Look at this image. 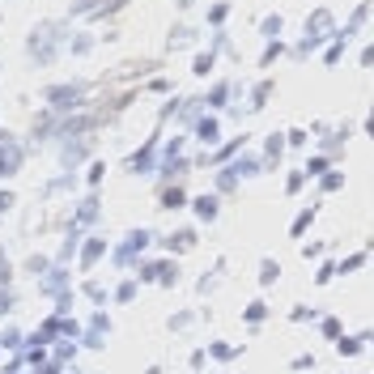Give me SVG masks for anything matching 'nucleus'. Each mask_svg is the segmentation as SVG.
<instances>
[{"label": "nucleus", "instance_id": "obj_25", "mask_svg": "<svg viewBox=\"0 0 374 374\" xmlns=\"http://www.w3.org/2000/svg\"><path fill=\"white\" fill-rule=\"evenodd\" d=\"M281 56H285V43H281V38H273L268 47H264V56H259V64H264V69H268V64H277Z\"/></svg>", "mask_w": 374, "mask_h": 374}, {"label": "nucleus", "instance_id": "obj_20", "mask_svg": "<svg viewBox=\"0 0 374 374\" xmlns=\"http://www.w3.org/2000/svg\"><path fill=\"white\" fill-rule=\"evenodd\" d=\"M332 345H336V349H340V357H357V353H361V345H366V340H361V336H345V332H340V336H336V340H332Z\"/></svg>", "mask_w": 374, "mask_h": 374}, {"label": "nucleus", "instance_id": "obj_3", "mask_svg": "<svg viewBox=\"0 0 374 374\" xmlns=\"http://www.w3.org/2000/svg\"><path fill=\"white\" fill-rule=\"evenodd\" d=\"M149 243H153V234H149V230H132V234L115 247V259H111V264H115V268H132V264H141L136 255H141Z\"/></svg>", "mask_w": 374, "mask_h": 374}, {"label": "nucleus", "instance_id": "obj_26", "mask_svg": "<svg viewBox=\"0 0 374 374\" xmlns=\"http://www.w3.org/2000/svg\"><path fill=\"white\" fill-rule=\"evenodd\" d=\"M328 166H332V157H328V153H319V157H310V162H306V171H302V175H306V179H319Z\"/></svg>", "mask_w": 374, "mask_h": 374}, {"label": "nucleus", "instance_id": "obj_55", "mask_svg": "<svg viewBox=\"0 0 374 374\" xmlns=\"http://www.w3.org/2000/svg\"><path fill=\"white\" fill-rule=\"evenodd\" d=\"M85 179H89V187H98V183H102V179H106V166H102V162H94V166H89V175H85Z\"/></svg>", "mask_w": 374, "mask_h": 374}, {"label": "nucleus", "instance_id": "obj_51", "mask_svg": "<svg viewBox=\"0 0 374 374\" xmlns=\"http://www.w3.org/2000/svg\"><path fill=\"white\" fill-rule=\"evenodd\" d=\"M13 281V268H9V255H5V247H0V285H9Z\"/></svg>", "mask_w": 374, "mask_h": 374}, {"label": "nucleus", "instance_id": "obj_53", "mask_svg": "<svg viewBox=\"0 0 374 374\" xmlns=\"http://www.w3.org/2000/svg\"><path fill=\"white\" fill-rule=\"evenodd\" d=\"M26 268H30V273H34V277H43V273H47V268H51V264H47V255H34V259H30V264H26Z\"/></svg>", "mask_w": 374, "mask_h": 374}, {"label": "nucleus", "instance_id": "obj_7", "mask_svg": "<svg viewBox=\"0 0 374 374\" xmlns=\"http://www.w3.org/2000/svg\"><path fill=\"white\" fill-rule=\"evenodd\" d=\"M281 157H285V136H281V132L264 136V157H259V162H264V171H268V166H277Z\"/></svg>", "mask_w": 374, "mask_h": 374}, {"label": "nucleus", "instance_id": "obj_37", "mask_svg": "<svg viewBox=\"0 0 374 374\" xmlns=\"http://www.w3.org/2000/svg\"><path fill=\"white\" fill-rule=\"evenodd\" d=\"M268 98H273V81H259V85H255V94H251V111H255V106H264Z\"/></svg>", "mask_w": 374, "mask_h": 374}, {"label": "nucleus", "instance_id": "obj_46", "mask_svg": "<svg viewBox=\"0 0 374 374\" xmlns=\"http://www.w3.org/2000/svg\"><path fill=\"white\" fill-rule=\"evenodd\" d=\"M319 319V310H310V306H294V324H315Z\"/></svg>", "mask_w": 374, "mask_h": 374}, {"label": "nucleus", "instance_id": "obj_28", "mask_svg": "<svg viewBox=\"0 0 374 374\" xmlns=\"http://www.w3.org/2000/svg\"><path fill=\"white\" fill-rule=\"evenodd\" d=\"M310 226H315V208H302V213H298V222L289 226V234H294V238H302Z\"/></svg>", "mask_w": 374, "mask_h": 374}, {"label": "nucleus", "instance_id": "obj_17", "mask_svg": "<svg viewBox=\"0 0 374 374\" xmlns=\"http://www.w3.org/2000/svg\"><path fill=\"white\" fill-rule=\"evenodd\" d=\"M340 187H345V175H340V171L328 166L324 175H319V196H332V192H340Z\"/></svg>", "mask_w": 374, "mask_h": 374}, {"label": "nucleus", "instance_id": "obj_58", "mask_svg": "<svg viewBox=\"0 0 374 374\" xmlns=\"http://www.w3.org/2000/svg\"><path fill=\"white\" fill-rule=\"evenodd\" d=\"M289 366H294V370H315V353H302V357H294Z\"/></svg>", "mask_w": 374, "mask_h": 374}, {"label": "nucleus", "instance_id": "obj_12", "mask_svg": "<svg viewBox=\"0 0 374 374\" xmlns=\"http://www.w3.org/2000/svg\"><path fill=\"white\" fill-rule=\"evenodd\" d=\"M85 153H89V141H77V145H69V149H64V157H60V166H64V171H77V166L85 162Z\"/></svg>", "mask_w": 374, "mask_h": 374}, {"label": "nucleus", "instance_id": "obj_44", "mask_svg": "<svg viewBox=\"0 0 374 374\" xmlns=\"http://www.w3.org/2000/svg\"><path fill=\"white\" fill-rule=\"evenodd\" d=\"M106 328H111V319H106V310L98 306V315L89 319V332H102V336H106Z\"/></svg>", "mask_w": 374, "mask_h": 374}, {"label": "nucleus", "instance_id": "obj_13", "mask_svg": "<svg viewBox=\"0 0 374 374\" xmlns=\"http://www.w3.org/2000/svg\"><path fill=\"white\" fill-rule=\"evenodd\" d=\"M187 204L196 208V217H200V222H213V217H217V208H222V204H217V196H196V200H187Z\"/></svg>", "mask_w": 374, "mask_h": 374}, {"label": "nucleus", "instance_id": "obj_49", "mask_svg": "<svg viewBox=\"0 0 374 374\" xmlns=\"http://www.w3.org/2000/svg\"><path fill=\"white\" fill-rule=\"evenodd\" d=\"M302 183H306V175H302V171H294V175L285 179V192H289V196H298V192H302Z\"/></svg>", "mask_w": 374, "mask_h": 374}, {"label": "nucleus", "instance_id": "obj_6", "mask_svg": "<svg viewBox=\"0 0 374 374\" xmlns=\"http://www.w3.org/2000/svg\"><path fill=\"white\" fill-rule=\"evenodd\" d=\"M77 251H81V268L89 273V268H98V264H102V255H106V243H102V238H85Z\"/></svg>", "mask_w": 374, "mask_h": 374}, {"label": "nucleus", "instance_id": "obj_24", "mask_svg": "<svg viewBox=\"0 0 374 374\" xmlns=\"http://www.w3.org/2000/svg\"><path fill=\"white\" fill-rule=\"evenodd\" d=\"M277 277H281V264H277V259H264V264H259V285L268 289Z\"/></svg>", "mask_w": 374, "mask_h": 374}, {"label": "nucleus", "instance_id": "obj_4", "mask_svg": "<svg viewBox=\"0 0 374 374\" xmlns=\"http://www.w3.org/2000/svg\"><path fill=\"white\" fill-rule=\"evenodd\" d=\"M153 153H157V136H149V141L128 157V171H132V175H149V171L157 166V157H153Z\"/></svg>", "mask_w": 374, "mask_h": 374}, {"label": "nucleus", "instance_id": "obj_16", "mask_svg": "<svg viewBox=\"0 0 374 374\" xmlns=\"http://www.w3.org/2000/svg\"><path fill=\"white\" fill-rule=\"evenodd\" d=\"M162 204H166V208H183V204H187V187H183V183H166V187H162Z\"/></svg>", "mask_w": 374, "mask_h": 374}, {"label": "nucleus", "instance_id": "obj_10", "mask_svg": "<svg viewBox=\"0 0 374 374\" xmlns=\"http://www.w3.org/2000/svg\"><path fill=\"white\" fill-rule=\"evenodd\" d=\"M98 222V196H85L73 213V226H94Z\"/></svg>", "mask_w": 374, "mask_h": 374}, {"label": "nucleus", "instance_id": "obj_54", "mask_svg": "<svg viewBox=\"0 0 374 374\" xmlns=\"http://www.w3.org/2000/svg\"><path fill=\"white\" fill-rule=\"evenodd\" d=\"M302 145H306V132H302V128H294V132L285 136V149H302Z\"/></svg>", "mask_w": 374, "mask_h": 374}, {"label": "nucleus", "instance_id": "obj_35", "mask_svg": "<svg viewBox=\"0 0 374 374\" xmlns=\"http://www.w3.org/2000/svg\"><path fill=\"white\" fill-rule=\"evenodd\" d=\"M243 179L234 175V166H222V175H217V192H234Z\"/></svg>", "mask_w": 374, "mask_h": 374}, {"label": "nucleus", "instance_id": "obj_33", "mask_svg": "<svg viewBox=\"0 0 374 374\" xmlns=\"http://www.w3.org/2000/svg\"><path fill=\"white\" fill-rule=\"evenodd\" d=\"M51 136H56V120H51V115L34 120V141H51Z\"/></svg>", "mask_w": 374, "mask_h": 374}, {"label": "nucleus", "instance_id": "obj_5", "mask_svg": "<svg viewBox=\"0 0 374 374\" xmlns=\"http://www.w3.org/2000/svg\"><path fill=\"white\" fill-rule=\"evenodd\" d=\"M243 145H247V136H234V141L217 145V149H213V157H200V166H226V162H230V157H234Z\"/></svg>", "mask_w": 374, "mask_h": 374}, {"label": "nucleus", "instance_id": "obj_40", "mask_svg": "<svg viewBox=\"0 0 374 374\" xmlns=\"http://www.w3.org/2000/svg\"><path fill=\"white\" fill-rule=\"evenodd\" d=\"M259 30L268 34V38H277V34H281V13H273V17H264V22H259Z\"/></svg>", "mask_w": 374, "mask_h": 374}, {"label": "nucleus", "instance_id": "obj_32", "mask_svg": "<svg viewBox=\"0 0 374 374\" xmlns=\"http://www.w3.org/2000/svg\"><path fill=\"white\" fill-rule=\"evenodd\" d=\"M204 102H208V106H226V102H230V81H222V85H213Z\"/></svg>", "mask_w": 374, "mask_h": 374}, {"label": "nucleus", "instance_id": "obj_42", "mask_svg": "<svg viewBox=\"0 0 374 374\" xmlns=\"http://www.w3.org/2000/svg\"><path fill=\"white\" fill-rule=\"evenodd\" d=\"M89 47H94V38H89V34H77V38L69 43V51H73V56H85Z\"/></svg>", "mask_w": 374, "mask_h": 374}, {"label": "nucleus", "instance_id": "obj_63", "mask_svg": "<svg viewBox=\"0 0 374 374\" xmlns=\"http://www.w3.org/2000/svg\"><path fill=\"white\" fill-rule=\"evenodd\" d=\"M175 5H179V9H192V0H175Z\"/></svg>", "mask_w": 374, "mask_h": 374}, {"label": "nucleus", "instance_id": "obj_30", "mask_svg": "<svg viewBox=\"0 0 374 374\" xmlns=\"http://www.w3.org/2000/svg\"><path fill=\"white\" fill-rule=\"evenodd\" d=\"M243 319H247V324H251V328H259V324H264V319H268V306H264V302H251V306L243 310Z\"/></svg>", "mask_w": 374, "mask_h": 374}, {"label": "nucleus", "instance_id": "obj_23", "mask_svg": "<svg viewBox=\"0 0 374 374\" xmlns=\"http://www.w3.org/2000/svg\"><path fill=\"white\" fill-rule=\"evenodd\" d=\"M234 175L238 179H255V175H264V162H259V157H243V162L234 166Z\"/></svg>", "mask_w": 374, "mask_h": 374}, {"label": "nucleus", "instance_id": "obj_52", "mask_svg": "<svg viewBox=\"0 0 374 374\" xmlns=\"http://www.w3.org/2000/svg\"><path fill=\"white\" fill-rule=\"evenodd\" d=\"M157 264H162V259H149V264H141V281H157Z\"/></svg>", "mask_w": 374, "mask_h": 374}, {"label": "nucleus", "instance_id": "obj_14", "mask_svg": "<svg viewBox=\"0 0 374 374\" xmlns=\"http://www.w3.org/2000/svg\"><path fill=\"white\" fill-rule=\"evenodd\" d=\"M56 336H60V315H51V319H43V328L30 336V345H51Z\"/></svg>", "mask_w": 374, "mask_h": 374}, {"label": "nucleus", "instance_id": "obj_21", "mask_svg": "<svg viewBox=\"0 0 374 374\" xmlns=\"http://www.w3.org/2000/svg\"><path fill=\"white\" fill-rule=\"evenodd\" d=\"M213 64H217V51H200V56L192 60V73H196V77H208Z\"/></svg>", "mask_w": 374, "mask_h": 374}, {"label": "nucleus", "instance_id": "obj_9", "mask_svg": "<svg viewBox=\"0 0 374 374\" xmlns=\"http://www.w3.org/2000/svg\"><path fill=\"white\" fill-rule=\"evenodd\" d=\"M196 136H200L204 145H217V141H222V124L213 120V115H200V120H196Z\"/></svg>", "mask_w": 374, "mask_h": 374}, {"label": "nucleus", "instance_id": "obj_2", "mask_svg": "<svg viewBox=\"0 0 374 374\" xmlns=\"http://www.w3.org/2000/svg\"><path fill=\"white\" fill-rule=\"evenodd\" d=\"M85 81H69V85H51L43 98H47V106H51V111H73V106L85 98Z\"/></svg>", "mask_w": 374, "mask_h": 374}, {"label": "nucleus", "instance_id": "obj_38", "mask_svg": "<svg viewBox=\"0 0 374 374\" xmlns=\"http://www.w3.org/2000/svg\"><path fill=\"white\" fill-rule=\"evenodd\" d=\"M319 324H324V328H319V332H324L328 340H336V336L345 332V324H340V319H332V315H328V319H319Z\"/></svg>", "mask_w": 374, "mask_h": 374}, {"label": "nucleus", "instance_id": "obj_39", "mask_svg": "<svg viewBox=\"0 0 374 374\" xmlns=\"http://www.w3.org/2000/svg\"><path fill=\"white\" fill-rule=\"evenodd\" d=\"M226 17H230V5H226V0H222V5H213V9H208V26H222Z\"/></svg>", "mask_w": 374, "mask_h": 374}, {"label": "nucleus", "instance_id": "obj_45", "mask_svg": "<svg viewBox=\"0 0 374 374\" xmlns=\"http://www.w3.org/2000/svg\"><path fill=\"white\" fill-rule=\"evenodd\" d=\"M73 310V289H60L56 294V315H69Z\"/></svg>", "mask_w": 374, "mask_h": 374}, {"label": "nucleus", "instance_id": "obj_60", "mask_svg": "<svg viewBox=\"0 0 374 374\" xmlns=\"http://www.w3.org/2000/svg\"><path fill=\"white\" fill-rule=\"evenodd\" d=\"M336 277V264H324V268H319V285H328Z\"/></svg>", "mask_w": 374, "mask_h": 374}, {"label": "nucleus", "instance_id": "obj_22", "mask_svg": "<svg viewBox=\"0 0 374 374\" xmlns=\"http://www.w3.org/2000/svg\"><path fill=\"white\" fill-rule=\"evenodd\" d=\"M26 366H30V370H51V357H47V345H34V349L26 353Z\"/></svg>", "mask_w": 374, "mask_h": 374}, {"label": "nucleus", "instance_id": "obj_47", "mask_svg": "<svg viewBox=\"0 0 374 374\" xmlns=\"http://www.w3.org/2000/svg\"><path fill=\"white\" fill-rule=\"evenodd\" d=\"M340 56H345V38H336V43L328 47V56H324V64H340Z\"/></svg>", "mask_w": 374, "mask_h": 374}, {"label": "nucleus", "instance_id": "obj_61", "mask_svg": "<svg viewBox=\"0 0 374 374\" xmlns=\"http://www.w3.org/2000/svg\"><path fill=\"white\" fill-rule=\"evenodd\" d=\"M204 366H208V353H204V349H196V353H192V370H204Z\"/></svg>", "mask_w": 374, "mask_h": 374}, {"label": "nucleus", "instance_id": "obj_56", "mask_svg": "<svg viewBox=\"0 0 374 374\" xmlns=\"http://www.w3.org/2000/svg\"><path fill=\"white\" fill-rule=\"evenodd\" d=\"M115 298H120V302H132V298H136V281H124V285L115 289Z\"/></svg>", "mask_w": 374, "mask_h": 374}, {"label": "nucleus", "instance_id": "obj_19", "mask_svg": "<svg viewBox=\"0 0 374 374\" xmlns=\"http://www.w3.org/2000/svg\"><path fill=\"white\" fill-rule=\"evenodd\" d=\"M77 247H81V226H73V230H69V238H64V247H60V264H73Z\"/></svg>", "mask_w": 374, "mask_h": 374}, {"label": "nucleus", "instance_id": "obj_50", "mask_svg": "<svg viewBox=\"0 0 374 374\" xmlns=\"http://www.w3.org/2000/svg\"><path fill=\"white\" fill-rule=\"evenodd\" d=\"M85 298H89V302H94V306H102V302H106V289H102V285H94V281H89V285H85Z\"/></svg>", "mask_w": 374, "mask_h": 374}, {"label": "nucleus", "instance_id": "obj_29", "mask_svg": "<svg viewBox=\"0 0 374 374\" xmlns=\"http://www.w3.org/2000/svg\"><path fill=\"white\" fill-rule=\"evenodd\" d=\"M366 259H370V255H366V251H357V255H349V259H340V264H336V273H340V277H345V273H357V268H366Z\"/></svg>", "mask_w": 374, "mask_h": 374}, {"label": "nucleus", "instance_id": "obj_8", "mask_svg": "<svg viewBox=\"0 0 374 374\" xmlns=\"http://www.w3.org/2000/svg\"><path fill=\"white\" fill-rule=\"evenodd\" d=\"M22 162H26V157H22V149H17V145L0 149V179H13V175L22 171Z\"/></svg>", "mask_w": 374, "mask_h": 374}, {"label": "nucleus", "instance_id": "obj_27", "mask_svg": "<svg viewBox=\"0 0 374 374\" xmlns=\"http://www.w3.org/2000/svg\"><path fill=\"white\" fill-rule=\"evenodd\" d=\"M175 281H179V264L162 259V264H157V285H175Z\"/></svg>", "mask_w": 374, "mask_h": 374}, {"label": "nucleus", "instance_id": "obj_43", "mask_svg": "<svg viewBox=\"0 0 374 374\" xmlns=\"http://www.w3.org/2000/svg\"><path fill=\"white\" fill-rule=\"evenodd\" d=\"M208 357H217V361H230V357H238V349H234V345H213V349H208Z\"/></svg>", "mask_w": 374, "mask_h": 374}, {"label": "nucleus", "instance_id": "obj_15", "mask_svg": "<svg viewBox=\"0 0 374 374\" xmlns=\"http://www.w3.org/2000/svg\"><path fill=\"white\" fill-rule=\"evenodd\" d=\"M306 34H332V13L328 9H315L306 17Z\"/></svg>", "mask_w": 374, "mask_h": 374}, {"label": "nucleus", "instance_id": "obj_62", "mask_svg": "<svg viewBox=\"0 0 374 374\" xmlns=\"http://www.w3.org/2000/svg\"><path fill=\"white\" fill-rule=\"evenodd\" d=\"M13 200H17L13 192H0V213H9V208H13Z\"/></svg>", "mask_w": 374, "mask_h": 374}, {"label": "nucleus", "instance_id": "obj_18", "mask_svg": "<svg viewBox=\"0 0 374 374\" xmlns=\"http://www.w3.org/2000/svg\"><path fill=\"white\" fill-rule=\"evenodd\" d=\"M366 13H370V5L361 0V5L353 9V17H349V26H345V30H336V38H349V34H357V30L366 26Z\"/></svg>", "mask_w": 374, "mask_h": 374}, {"label": "nucleus", "instance_id": "obj_59", "mask_svg": "<svg viewBox=\"0 0 374 374\" xmlns=\"http://www.w3.org/2000/svg\"><path fill=\"white\" fill-rule=\"evenodd\" d=\"M145 89H149V94H171V85H166V81H162V77H153V81H149V85H145Z\"/></svg>", "mask_w": 374, "mask_h": 374}, {"label": "nucleus", "instance_id": "obj_48", "mask_svg": "<svg viewBox=\"0 0 374 374\" xmlns=\"http://www.w3.org/2000/svg\"><path fill=\"white\" fill-rule=\"evenodd\" d=\"M13 306H17V298L9 294V285H0V315H9Z\"/></svg>", "mask_w": 374, "mask_h": 374}, {"label": "nucleus", "instance_id": "obj_34", "mask_svg": "<svg viewBox=\"0 0 374 374\" xmlns=\"http://www.w3.org/2000/svg\"><path fill=\"white\" fill-rule=\"evenodd\" d=\"M196 324V310H179V315H171V332H187Z\"/></svg>", "mask_w": 374, "mask_h": 374}, {"label": "nucleus", "instance_id": "obj_11", "mask_svg": "<svg viewBox=\"0 0 374 374\" xmlns=\"http://www.w3.org/2000/svg\"><path fill=\"white\" fill-rule=\"evenodd\" d=\"M89 128H94L89 115H69L64 124H56V136H81V132H89Z\"/></svg>", "mask_w": 374, "mask_h": 374}, {"label": "nucleus", "instance_id": "obj_64", "mask_svg": "<svg viewBox=\"0 0 374 374\" xmlns=\"http://www.w3.org/2000/svg\"><path fill=\"white\" fill-rule=\"evenodd\" d=\"M0 353H5V349H0Z\"/></svg>", "mask_w": 374, "mask_h": 374}, {"label": "nucleus", "instance_id": "obj_31", "mask_svg": "<svg viewBox=\"0 0 374 374\" xmlns=\"http://www.w3.org/2000/svg\"><path fill=\"white\" fill-rule=\"evenodd\" d=\"M166 247H171V251H187V247H196V234H192V230H179V234L166 238Z\"/></svg>", "mask_w": 374, "mask_h": 374}, {"label": "nucleus", "instance_id": "obj_1", "mask_svg": "<svg viewBox=\"0 0 374 374\" xmlns=\"http://www.w3.org/2000/svg\"><path fill=\"white\" fill-rule=\"evenodd\" d=\"M60 38H64V26H56V22H43L38 30H30V38H26L30 60L34 64H51V60H56V51H60Z\"/></svg>", "mask_w": 374, "mask_h": 374}, {"label": "nucleus", "instance_id": "obj_57", "mask_svg": "<svg viewBox=\"0 0 374 374\" xmlns=\"http://www.w3.org/2000/svg\"><path fill=\"white\" fill-rule=\"evenodd\" d=\"M324 251H328L324 243H306V247H302V259H319V255H324Z\"/></svg>", "mask_w": 374, "mask_h": 374}, {"label": "nucleus", "instance_id": "obj_41", "mask_svg": "<svg viewBox=\"0 0 374 374\" xmlns=\"http://www.w3.org/2000/svg\"><path fill=\"white\" fill-rule=\"evenodd\" d=\"M60 336H81V324H77V319H69V315H60Z\"/></svg>", "mask_w": 374, "mask_h": 374}, {"label": "nucleus", "instance_id": "obj_36", "mask_svg": "<svg viewBox=\"0 0 374 374\" xmlns=\"http://www.w3.org/2000/svg\"><path fill=\"white\" fill-rule=\"evenodd\" d=\"M22 345H26V336H22V328H9L5 336H0V349H9V353H13V349H22Z\"/></svg>", "mask_w": 374, "mask_h": 374}]
</instances>
